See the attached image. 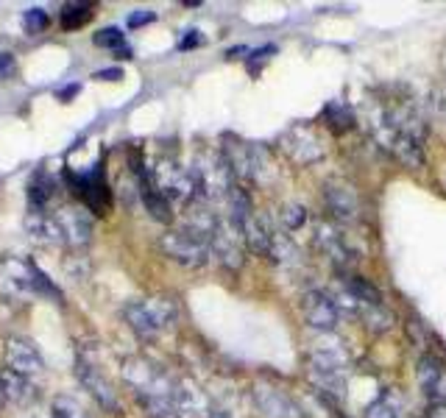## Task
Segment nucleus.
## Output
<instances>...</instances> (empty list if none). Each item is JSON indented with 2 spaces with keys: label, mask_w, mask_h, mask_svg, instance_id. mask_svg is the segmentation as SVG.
<instances>
[{
  "label": "nucleus",
  "mask_w": 446,
  "mask_h": 418,
  "mask_svg": "<svg viewBox=\"0 0 446 418\" xmlns=\"http://www.w3.org/2000/svg\"><path fill=\"white\" fill-rule=\"evenodd\" d=\"M36 296H54L56 302H61V293L56 290V284L31 259L3 257L0 259V299L26 302Z\"/></svg>",
  "instance_id": "obj_1"
},
{
  "label": "nucleus",
  "mask_w": 446,
  "mask_h": 418,
  "mask_svg": "<svg viewBox=\"0 0 446 418\" xmlns=\"http://www.w3.org/2000/svg\"><path fill=\"white\" fill-rule=\"evenodd\" d=\"M123 379L134 390L139 402H151V399H170L173 402L176 379L165 374L157 362L145 360V357H129L123 362Z\"/></svg>",
  "instance_id": "obj_2"
},
{
  "label": "nucleus",
  "mask_w": 446,
  "mask_h": 418,
  "mask_svg": "<svg viewBox=\"0 0 446 418\" xmlns=\"http://www.w3.org/2000/svg\"><path fill=\"white\" fill-rule=\"evenodd\" d=\"M126 324L145 340L157 337L159 332H165L167 327L176 321V304L170 299H162V296H154V299H134L129 302L126 309Z\"/></svg>",
  "instance_id": "obj_3"
},
{
  "label": "nucleus",
  "mask_w": 446,
  "mask_h": 418,
  "mask_svg": "<svg viewBox=\"0 0 446 418\" xmlns=\"http://www.w3.org/2000/svg\"><path fill=\"white\" fill-rule=\"evenodd\" d=\"M162 251L173 262L184 265V268H204L212 257L209 240L195 234L190 229H170L162 234Z\"/></svg>",
  "instance_id": "obj_4"
},
{
  "label": "nucleus",
  "mask_w": 446,
  "mask_h": 418,
  "mask_svg": "<svg viewBox=\"0 0 446 418\" xmlns=\"http://www.w3.org/2000/svg\"><path fill=\"white\" fill-rule=\"evenodd\" d=\"M151 184L165 195L167 201H182V204H193L198 201V184L190 167H182L173 159H162L154 167Z\"/></svg>",
  "instance_id": "obj_5"
},
{
  "label": "nucleus",
  "mask_w": 446,
  "mask_h": 418,
  "mask_svg": "<svg viewBox=\"0 0 446 418\" xmlns=\"http://www.w3.org/2000/svg\"><path fill=\"white\" fill-rule=\"evenodd\" d=\"M223 162L229 165L234 179H243V181H262V170H265V151L243 142V139L229 137L223 145Z\"/></svg>",
  "instance_id": "obj_6"
},
{
  "label": "nucleus",
  "mask_w": 446,
  "mask_h": 418,
  "mask_svg": "<svg viewBox=\"0 0 446 418\" xmlns=\"http://www.w3.org/2000/svg\"><path fill=\"white\" fill-rule=\"evenodd\" d=\"M324 204L332 215V221L337 223H357L362 215L360 206V195L357 190L343 181V179H329L324 181Z\"/></svg>",
  "instance_id": "obj_7"
},
{
  "label": "nucleus",
  "mask_w": 446,
  "mask_h": 418,
  "mask_svg": "<svg viewBox=\"0 0 446 418\" xmlns=\"http://www.w3.org/2000/svg\"><path fill=\"white\" fill-rule=\"evenodd\" d=\"M76 377H79V382H81L84 388L89 390V396L106 410L112 416H117L120 413V399H117V390L112 385L109 379L104 377V371L98 368V365H92L89 360H84L79 357L76 360Z\"/></svg>",
  "instance_id": "obj_8"
},
{
  "label": "nucleus",
  "mask_w": 446,
  "mask_h": 418,
  "mask_svg": "<svg viewBox=\"0 0 446 418\" xmlns=\"http://www.w3.org/2000/svg\"><path fill=\"white\" fill-rule=\"evenodd\" d=\"M3 354H6L9 371H14L20 377H28V379L36 377V374H42V368H45V360H42L36 343L31 337H23V334H9Z\"/></svg>",
  "instance_id": "obj_9"
},
{
  "label": "nucleus",
  "mask_w": 446,
  "mask_h": 418,
  "mask_svg": "<svg viewBox=\"0 0 446 418\" xmlns=\"http://www.w3.org/2000/svg\"><path fill=\"white\" fill-rule=\"evenodd\" d=\"M302 312H304V321L312 329H321V332H332L340 321V309L337 302L327 290H309L302 299Z\"/></svg>",
  "instance_id": "obj_10"
},
{
  "label": "nucleus",
  "mask_w": 446,
  "mask_h": 418,
  "mask_svg": "<svg viewBox=\"0 0 446 418\" xmlns=\"http://www.w3.org/2000/svg\"><path fill=\"white\" fill-rule=\"evenodd\" d=\"M209 251H212V257L221 259L226 268L237 271L243 265V234H240V229L232 221H221L215 226L212 237H209Z\"/></svg>",
  "instance_id": "obj_11"
},
{
  "label": "nucleus",
  "mask_w": 446,
  "mask_h": 418,
  "mask_svg": "<svg viewBox=\"0 0 446 418\" xmlns=\"http://www.w3.org/2000/svg\"><path fill=\"white\" fill-rule=\"evenodd\" d=\"M61 232V240L70 246H86L92 240V218L79 206H64L54 215Z\"/></svg>",
  "instance_id": "obj_12"
},
{
  "label": "nucleus",
  "mask_w": 446,
  "mask_h": 418,
  "mask_svg": "<svg viewBox=\"0 0 446 418\" xmlns=\"http://www.w3.org/2000/svg\"><path fill=\"white\" fill-rule=\"evenodd\" d=\"M254 402L265 413V418H302L299 404L287 393H282L277 388H268V385L254 388Z\"/></svg>",
  "instance_id": "obj_13"
},
{
  "label": "nucleus",
  "mask_w": 446,
  "mask_h": 418,
  "mask_svg": "<svg viewBox=\"0 0 446 418\" xmlns=\"http://www.w3.org/2000/svg\"><path fill=\"white\" fill-rule=\"evenodd\" d=\"M284 148L299 165H312L324 156V148L318 145V139L312 137L309 129H302V126H296L284 134Z\"/></svg>",
  "instance_id": "obj_14"
},
{
  "label": "nucleus",
  "mask_w": 446,
  "mask_h": 418,
  "mask_svg": "<svg viewBox=\"0 0 446 418\" xmlns=\"http://www.w3.org/2000/svg\"><path fill=\"white\" fill-rule=\"evenodd\" d=\"M315 246L332 259V265L337 271H340L343 265H349L352 257H355L349 240H346L334 226H318V232H315Z\"/></svg>",
  "instance_id": "obj_15"
},
{
  "label": "nucleus",
  "mask_w": 446,
  "mask_h": 418,
  "mask_svg": "<svg viewBox=\"0 0 446 418\" xmlns=\"http://www.w3.org/2000/svg\"><path fill=\"white\" fill-rule=\"evenodd\" d=\"M240 234L249 251L259 254V257H271V246H274V232L268 229L265 218H259L257 212H251L246 221L240 223Z\"/></svg>",
  "instance_id": "obj_16"
},
{
  "label": "nucleus",
  "mask_w": 446,
  "mask_h": 418,
  "mask_svg": "<svg viewBox=\"0 0 446 418\" xmlns=\"http://www.w3.org/2000/svg\"><path fill=\"white\" fill-rule=\"evenodd\" d=\"M26 232L36 243H64L61 232H59V223L48 212H31L26 218Z\"/></svg>",
  "instance_id": "obj_17"
},
{
  "label": "nucleus",
  "mask_w": 446,
  "mask_h": 418,
  "mask_svg": "<svg viewBox=\"0 0 446 418\" xmlns=\"http://www.w3.org/2000/svg\"><path fill=\"white\" fill-rule=\"evenodd\" d=\"M343 287L349 290V296L357 302V307H377V304H385L382 302V293L380 287L371 282V279H362V277H343Z\"/></svg>",
  "instance_id": "obj_18"
},
{
  "label": "nucleus",
  "mask_w": 446,
  "mask_h": 418,
  "mask_svg": "<svg viewBox=\"0 0 446 418\" xmlns=\"http://www.w3.org/2000/svg\"><path fill=\"white\" fill-rule=\"evenodd\" d=\"M3 388H6V399L9 402H17V404H31L36 402V388L28 377H20L14 371H6L3 374Z\"/></svg>",
  "instance_id": "obj_19"
},
{
  "label": "nucleus",
  "mask_w": 446,
  "mask_h": 418,
  "mask_svg": "<svg viewBox=\"0 0 446 418\" xmlns=\"http://www.w3.org/2000/svg\"><path fill=\"white\" fill-rule=\"evenodd\" d=\"M139 195H142V204H145V209L151 212V218H154V221H159V223H170V221H173L170 201H167L165 195L159 193V190H157L151 181L139 187Z\"/></svg>",
  "instance_id": "obj_20"
},
{
  "label": "nucleus",
  "mask_w": 446,
  "mask_h": 418,
  "mask_svg": "<svg viewBox=\"0 0 446 418\" xmlns=\"http://www.w3.org/2000/svg\"><path fill=\"white\" fill-rule=\"evenodd\" d=\"M321 117L327 120V129L334 131V134H343V131L355 129V111L346 104H340V101H329L321 111Z\"/></svg>",
  "instance_id": "obj_21"
},
{
  "label": "nucleus",
  "mask_w": 446,
  "mask_h": 418,
  "mask_svg": "<svg viewBox=\"0 0 446 418\" xmlns=\"http://www.w3.org/2000/svg\"><path fill=\"white\" fill-rule=\"evenodd\" d=\"M444 379V368H441V360L435 354H424L421 362H418V382L421 388L427 390L430 396H435V390Z\"/></svg>",
  "instance_id": "obj_22"
},
{
  "label": "nucleus",
  "mask_w": 446,
  "mask_h": 418,
  "mask_svg": "<svg viewBox=\"0 0 446 418\" xmlns=\"http://www.w3.org/2000/svg\"><path fill=\"white\" fill-rule=\"evenodd\" d=\"M362 315V321H365V327L371 329V332L382 334L390 329V324H393V315H390L385 304H377V307H357Z\"/></svg>",
  "instance_id": "obj_23"
},
{
  "label": "nucleus",
  "mask_w": 446,
  "mask_h": 418,
  "mask_svg": "<svg viewBox=\"0 0 446 418\" xmlns=\"http://www.w3.org/2000/svg\"><path fill=\"white\" fill-rule=\"evenodd\" d=\"M89 3H73V6H64V11H61V26L67 28H79L86 23V17H89Z\"/></svg>",
  "instance_id": "obj_24"
},
{
  "label": "nucleus",
  "mask_w": 446,
  "mask_h": 418,
  "mask_svg": "<svg viewBox=\"0 0 446 418\" xmlns=\"http://www.w3.org/2000/svg\"><path fill=\"white\" fill-rule=\"evenodd\" d=\"M92 42L98 45V48H109V51H126V42H123V34H120V28H104V31H98L95 36H92Z\"/></svg>",
  "instance_id": "obj_25"
},
{
  "label": "nucleus",
  "mask_w": 446,
  "mask_h": 418,
  "mask_svg": "<svg viewBox=\"0 0 446 418\" xmlns=\"http://www.w3.org/2000/svg\"><path fill=\"white\" fill-rule=\"evenodd\" d=\"M54 418H86L81 404L70 396H56L54 399Z\"/></svg>",
  "instance_id": "obj_26"
},
{
  "label": "nucleus",
  "mask_w": 446,
  "mask_h": 418,
  "mask_svg": "<svg viewBox=\"0 0 446 418\" xmlns=\"http://www.w3.org/2000/svg\"><path fill=\"white\" fill-rule=\"evenodd\" d=\"M282 223H284V229H287V232L302 229V226L307 223V209L304 206H299V204L284 206V209H282Z\"/></svg>",
  "instance_id": "obj_27"
},
{
  "label": "nucleus",
  "mask_w": 446,
  "mask_h": 418,
  "mask_svg": "<svg viewBox=\"0 0 446 418\" xmlns=\"http://www.w3.org/2000/svg\"><path fill=\"white\" fill-rule=\"evenodd\" d=\"M365 418H399V413H396V407L388 402V396H382V399H374L365 407Z\"/></svg>",
  "instance_id": "obj_28"
},
{
  "label": "nucleus",
  "mask_w": 446,
  "mask_h": 418,
  "mask_svg": "<svg viewBox=\"0 0 446 418\" xmlns=\"http://www.w3.org/2000/svg\"><path fill=\"white\" fill-rule=\"evenodd\" d=\"M23 23H26L28 34H39V31L48 28V14H45L42 9H28L26 17H23Z\"/></svg>",
  "instance_id": "obj_29"
},
{
  "label": "nucleus",
  "mask_w": 446,
  "mask_h": 418,
  "mask_svg": "<svg viewBox=\"0 0 446 418\" xmlns=\"http://www.w3.org/2000/svg\"><path fill=\"white\" fill-rule=\"evenodd\" d=\"M17 73V61L11 54H0V81H9Z\"/></svg>",
  "instance_id": "obj_30"
},
{
  "label": "nucleus",
  "mask_w": 446,
  "mask_h": 418,
  "mask_svg": "<svg viewBox=\"0 0 446 418\" xmlns=\"http://www.w3.org/2000/svg\"><path fill=\"white\" fill-rule=\"evenodd\" d=\"M157 20V14L154 11H148V9H139V11H134L132 17H129V26L137 28V26H145V23H154Z\"/></svg>",
  "instance_id": "obj_31"
},
{
  "label": "nucleus",
  "mask_w": 446,
  "mask_h": 418,
  "mask_svg": "<svg viewBox=\"0 0 446 418\" xmlns=\"http://www.w3.org/2000/svg\"><path fill=\"white\" fill-rule=\"evenodd\" d=\"M201 42H204V36H201L198 31H187V36H182L179 48H182V51H187V48H198Z\"/></svg>",
  "instance_id": "obj_32"
},
{
  "label": "nucleus",
  "mask_w": 446,
  "mask_h": 418,
  "mask_svg": "<svg viewBox=\"0 0 446 418\" xmlns=\"http://www.w3.org/2000/svg\"><path fill=\"white\" fill-rule=\"evenodd\" d=\"M95 79H101V81H117V79H123V70H120V67L98 70V73H95Z\"/></svg>",
  "instance_id": "obj_33"
},
{
  "label": "nucleus",
  "mask_w": 446,
  "mask_h": 418,
  "mask_svg": "<svg viewBox=\"0 0 446 418\" xmlns=\"http://www.w3.org/2000/svg\"><path fill=\"white\" fill-rule=\"evenodd\" d=\"M427 418H446V402L435 399V402L430 404V413H427Z\"/></svg>",
  "instance_id": "obj_34"
},
{
  "label": "nucleus",
  "mask_w": 446,
  "mask_h": 418,
  "mask_svg": "<svg viewBox=\"0 0 446 418\" xmlns=\"http://www.w3.org/2000/svg\"><path fill=\"white\" fill-rule=\"evenodd\" d=\"M79 89H81V86H79V84H70V86H64V89H61V92H59V98H61V101H67V98H73V95H76V92H79Z\"/></svg>",
  "instance_id": "obj_35"
},
{
  "label": "nucleus",
  "mask_w": 446,
  "mask_h": 418,
  "mask_svg": "<svg viewBox=\"0 0 446 418\" xmlns=\"http://www.w3.org/2000/svg\"><path fill=\"white\" fill-rule=\"evenodd\" d=\"M6 402H9V399H6V388H3V377H0V410L6 407Z\"/></svg>",
  "instance_id": "obj_36"
},
{
  "label": "nucleus",
  "mask_w": 446,
  "mask_h": 418,
  "mask_svg": "<svg viewBox=\"0 0 446 418\" xmlns=\"http://www.w3.org/2000/svg\"><path fill=\"white\" fill-rule=\"evenodd\" d=\"M209 418H226V416H221V413H212Z\"/></svg>",
  "instance_id": "obj_37"
}]
</instances>
